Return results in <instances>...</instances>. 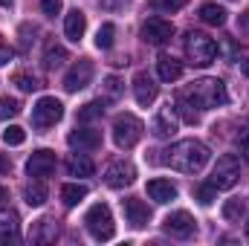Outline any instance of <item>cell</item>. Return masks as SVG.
I'll use <instances>...</instances> for the list:
<instances>
[{"instance_id":"cell-1","label":"cell","mask_w":249,"mask_h":246,"mask_svg":"<svg viewBox=\"0 0 249 246\" xmlns=\"http://www.w3.org/2000/svg\"><path fill=\"white\" fill-rule=\"evenodd\" d=\"M162 162L171 165L174 171L180 174H200L203 165L209 162V148L200 142V139H180L174 142L168 151H162Z\"/></svg>"},{"instance_id":"cell-2","label":"cell","mask_w":249,"mask_h":246,"mask_svg":"<svg viewBox=\"0 0 249 246\" xmlns=\"http://www.w3.org/2000/svg\"><path fill=\"white\" fill-rule=\"evenodd\" d=\"M180 96L186 102H191L197 110H212V107H220V105L229 102L226 84L220 78H197L194 84H188Z\"/></svg>"},{"instance_id":"cell-3","label":"cell","mask_w":249,"mask_h":246,"mask_svg":"<svg viewBox=\"0 0 249 246\" xmlns=\"http://www.w3.org/2000/svg\"><path fill=\"white\" fill-rule=\"evenodd\" d=\"M186 55L194 67H209L217 58V44L203 35V32H188L186 35Z\"/></svg>"},{"instance_id":"cell-4","label":"cell","mask_w":249,"mask_h":246,"mask_svg":"<svg viewBox=\"0 0 249 246\" xmlns=\"http://www.w3.org/2000/svg\"><path fill=\"white\" fill-rule=\"evenodd\" d=\"M84 226H87V232H90L96 241H110L113 232H116L113 214H110V209H107L105 203H96V206L84 214Z\"/></svg>"},{"instance_id":"cell-5","label":"cell","mask_w":249,"mask_h":246,"mask_svg":"<svg viewBox=\"0 0 249 246\" xmlns=\"http://www.w3.org/2000/svg\"><path fill=\"white\" fill-rule=\"evenodd\" d=\"M238 177H241V162H238V157H235V154H223V157L217 159V165H214L209 183L214 185L217 191H229L232 185L238 183Z\"/></svg>"},{"instance_id":"cell-6","label":"cell","mask_w":249,"mask_h":246,"mask_svg":"<svg viewBox=\"0 0 249 246\" xmlns=\"http://www.w3.org/2000/svg\"><path fill=\"white\" fill-rule=\"evenodd\" d=\"M142 122L133 116V113H122V116H116V122H113V142L119 145V148H133L139 139H142Z\"/></svg>"},{"instance_id":"cell-7","label":"cell","mask_w":249,"mask_h":246,"mask_svg":"<svg viewBox=\"0 0 249 246\" xmlns=\"http://www.w3.org/2000/svg\"><path fill=\"white\" fill-rule=\"evenodd\" d=\"M61 116H64V105L55 96H44V99H38V105L32 107V124H35L38 130L53 127L55 122H61Z\"/></svg>"},{"instance_id":"cell-8","label":"cell","mask_w":249,"mask_h":246,"mask_svg":"<svg viewBox=\"0 0 249 246\" xmlns=\"http://www.w3.org/2000/svg\"><path fill=\"white\" fill-rule=\"evenodd\" d=\"M171 35H174V23H171V20H162V18H151V20H145V26H142V41L151 44V47L168 44Z\"/></svg>"},{"instance_id":"cell-9","label":"cell","mask_w":249,"mask_h":246,"mask_svg":"<svg viewBox=\"0 0 249 246\" xmlns=\"http://www.w3.org/2000/svg\"><path fill=\"white\" fill-rule=\"evenodd\" d=\"M55 165H58V159H55V151H50V148H41V151H35L29 159H26V174L29 177H50L53 171H55Z\"/></svg>"},{"instance_id":"cell-10","label":"cell","mask_w":249,"mask_h":246,"mask_svg":"<svg viewBox=\"0 0 249 246\" xmlns=\"http://www.w3.org/2000/svg\"><path fill=\"white\" fill-rule=\"evenodd\" d=\"M90 78H93V64L87 58H81L78 64H72L70 72L64 75V90L67 93H78V90H84L90 84Z\"/></svg>"},{"instance_id":"cell-11","label":"cell","mask_w":249,"mask_h":246,"mask_svg":"<svg viewBox=\"0 0 249 246\" xmlns=\"http://www.w3.org/2000/svg\"><path fill=\"white\" fill-rule=\"evenodd\" d=\"M162 229L168 232V235H174V238H191L194 235V217L188 214V211H171L165 220H162Z\"/></svg>"},{"instance_id":"cell-12","label":"cell","mask_w":249,"mask_h":246,"mask_svg":"<svg viewBox=\"0 0 249 246\" xmlns=\"http://www.w3.org/2000/svg\"><path fill=\"white\" fill-rule=\"evenodd\" d=\"M136 180V168L130 165V162H113V165H107V171H105V183L110 185V188H124V185H130Z\"/></svg>"},{"instance_id":"cell-13","label":"cell","mask_w":249,"mask_h":246,"mask_svg":"<svg viewBox=\"0 0 249 246\" xmlns=\"http://www.w3.org/2000/svg\"><path fill=\"white\" fill-rule=\"evenodd\" d=\"M67 142L72 145V148H78V151H96V148H102V130H93V127H75L70 136H67Z\"/></svg>"},{"instance_id":"cell-14","label":"cell","mask_w":249,"mask_h":246,"mask_svg":"<svg viewBox=\"0 0 249 246\" xmlns=\"http://www.w3.org/2000/svg\"><path fill=\"white\" fill-rule=\"evenodd\" d=\"M20 241V220L12 209L0 211V246L6 244H18Z\"/></svg>"},{"instance_id":"cell-15","label":"cell","mask_w":249,"mask_h":246,"mask_svg":"<svg viewBox=\"0 0 249 246\" xmlns=\"http://www.w3.org/2000/svg\"><path fill=\"white\" fill-rule=\"evenodd\" d=\"M133 96H136V102H139L142 107L154 105V99H157V84H154V78H151L148 72H136V75H133Z\"/></svg>"},{"instance_id":"cell-16","label":"cell","mask_w":249,"mask_h":246,"mask_svg":"<svg viewBox=\"0 0 249 246\" xmlns=\"http://www.w3.org/2000/svg\"><path fill=\"white\" fill-rule=\"evenodd\" d=\"M151 130H154L157 139H168V136L177 133V119H174V107H171V105L162 107V110L157 113V119H154V124H151Z\"/></svg>"},{"instance_id":"cell-17","label":"cell","mask_w":249,"mask_h":246,"mask_svg":"<svg viewBox=\"0 0 249 246\" xmlns=\"http://www.w3.org/2000/svg\"><path fill=\"white\" fill-rule=\"evenodd\" d=\"M122 206H124V217H127V223H130V226L142 229V226L151 220V211H148V206H145L142 200H136V197H127Z\"/></svg>"},{"instance_id":"cell-18","label":"cell","mask_w":249,"mask_h":246,"mask_svg":"<svg viewBox=\"0 0 249 246\" xmlns=\"http://www.w3.org/2000/svg\"><path fill=\"white\" fill-rule=\"evenodd\" d=\"M84 29H87V15H84L81 9H72V12L64 18V35L78 44V41L84 38Z\"/></svg>"},{"instance_id":"cell-19","label":"cell","mask_w":249,"mask_h":246,"mask_svg":"<svg viewBox=\"0 0 249 246\" xmlns=\"http://www.w3.org/2000/svg\"><path fill=\"white\" fill-rule=\"evenodd\" d=\"M148 194H151L154 203H171V200H177V185L171 180H151Z\"/></svg>"},{"instance_id":"cell-20","label":"cell","mask_w":249,"mask_h":246,"mask_svg":"<svg viewBox=\"0 0 249 246\" xmlns=\"http://www.w3.org/2000/svg\"><path fill=\"white\" fill-rule=\"evenodd\" d=\"M55 238H58V223L55 220L44 217V220L35 223V229H32V241L35 244H53Z\"/></svg>"},{"instance_id":"cell-21","label":"cell","mask_w":249,"mask_h":246,"mask_svg":"<svg viewBox=\"0 0 249 246\" xmlns=\"http://www.w3.org/2000/svg\"><path fill=\"white\" fill-rule=\"evenodd\" d=\"M67 171H70L72 177H90V174L96 171V165H93V159H90L87 154H72V157L67 159Z\"/></svg>"},{"instance_id":"cell-22","label":"cell","mask_w":249,"mask_h":246,"mask_svg":"<svg viewBox=\"0 0 249 246\" xmlns=\"http://www.w3.org/2000/svg\"><path fill=\"white\" fill-rule=\"evenodd\" d=\"M157 75H160L162 81H177V78L183 75V64L177 61V58L162 55V58L157 61Z\"/></svg>"},{"instance_id":"cell-23","label":"cell","mask_w":249,"mask_h":246,"mask_svg":"<svg viewBox=\"0 0 249 246\" xmlns=\"http://www.w3.org/2000/svg\"><path fill=\"white\" fill-rule=\"evenodd\" d=\"M200 20L209 23V26H223L226 23V12L217 3H203L200 6Z\"/></svg>"},{"instance_id":"cell-24","label":"cell","mask_w":249,"mask_h":246,"mask_svg":"<svg viewBox=\"0 0 249 246\" xmlns=\"http://www.w3.org/2000/svg\"><path fill=\"white\" fill-rule=\"evenodd\" d=\"M87 197V185H78V183H67L61 188V203L67 209H72V206H78L81 200Z\"/></svg>"},{"instance_id":"cell-25","label":"cell","mask_w":249,"mask_h":246,"mask_svg":"<svg viewBox=\"0 0 249 246\" xmlns=\"http://www.w3.org/2000/svg\"><path fill=\"white\" fill-rule=\"evenodd\" d=\"M23 200L29 203V206H44L47 203V185L41 183V180H35V183H29L26 188H23Z\"/></svg>"},{"instance_id":"cell-26","label":"cell","mask_w":249,"mask_h":246,"mask_svg":"<svg viewBox=\"0 0 249 246\" xmlns=\"http://www.w3.org/2000/svg\"><path fill=\"white\" fill-rule=\"evenodd\" d=\"M64 61H67V50L58 47V44H47V50H44V67L47 70H55Z\"/></svg>"},{"instance_id":"cell-27","label":"cell","mask_w":249,"mask_h":246,"mask_svg":"<svg viewBox=\"0 0 249 246\" xmlns=\"http://www.w3.org/2000/svg\"><path fill=\"white\" fill-rule=\"evenodd\" d=\"M113 38H116V26L113 23H102V29L96 32V47L99 50H110L113 47Z\"/></svg>"},{"instance_id":"cell-28","label":"cell","mask_w":249,"mask_h":246,"mask_svg":"<svg viewBox=\"0 0 249 246\" xmlns=\"http://www.w3.org/2000/svg\"><path fill=\"white\" fill-rule=\"evenodd\" d=\"M105 113V102L99 99V102H87L81 110H78V122H93V119H99Z\"/></svg>"},{"instance_id":"cell-29","label":"cell","mask_w":249,"mask_h":246,"mask_svg":"<svg viewBox=\"0 0 249 246\" xmlns=\"http://www.w3.org/2000/svg\"><path fill=\"white\" fill-rule=\"evenodd\" d=\"M174 110H177V113H180V116H183V119H186L188 124H194L197 119H200V110H197V107H194L191 102H186V99H183L180 93H177V107H174Z\"/></svg>"},{"instance_id":"cell-30","label":"cell","mask_w":249,"mask_h":246,"mask_svg":"<svg viewBox=\"0 0 249 246\" xmlns=\"http://www.w3.org/2000/svg\"><path fill=\"white\" fill-rule=\"evenodd\" d=\"M12 84L18 87V90H23V93H32V90H38L41 84H38V78L35 75H29V72H15L12 75Z\"/></svg>"},{"instance_id":"cell-31","label":"cell","mask_w":249,"mask_h":246,"mask_svg":"<svg viewBox=\"0 0 249 246\" xmlns=\"http://www.w3.org/2000/svg\"><path fill=\"white\" fill-rule=\"evenodd\" d=\"M244 203L241 200H226V206H223V217L229 220V223H238L241 217H244Z\"/></svg>"},{"instance_id":"cell-32","label":"cell","mask_w":249,"mask_h":246,"mask_svg":"<svg viewBox=\"0 0 249 246\" xmlns=\"http://www.w3.org/2000/svg\"><path fill=\"white\" fill-rule=\"evenodd\" d=\"M18 113H20V102H18V99L3 96V99H0V119L6 122V119H15Z\"/></svg>"},{"instance_id":"cell-33","label":"cell","mask_w":249,"mask_h":246,"mask_svg":"<svg viewBox=\"0 0 249 246\" xmlns=\"http://www.w3.org/2000/svg\"><path fill=\"white\" fill-rule=\"evenodd\" d=\"M23 139H26V133H23V127H18V124H9V127L3 130V142H6V145H23Z\"/></svg>"},{"instance_id":"cell-34","label":"cell","mask_w":249,"mask_h":246,"mask_svg":"<svg viewBox=\"0 0 249 246\" xmlns=\"http://www.w3.org/2000/svg\"><path fill=\"white\" fill-rule=\"evenodd\" d=\"M188 0H151V9H157V12H180L183 6H186Z\"/></svg>"},{"instance_id":"cell-35","label":"cell","mask_w":249,"mask_h":246,"mask_svg":"<svg viewBox=\"0 0 249 246\" xmlns=\"http://www.w3.org/2000/svg\"><path fill=\"white\" fill-rule=\"evenodd\" d=\"M235 142H238V148H241V157H244V159L249 162V119L241 124V130H238Z\"/></svg>"},{"instance_id":"cell-36","label":"cell","mask_w":249,"mask_h":246,"mask_svg":"<svg viewBox=\"0 0 249 246\" xmlns=\"http://www.w3.org/2000/svg\"><path fill=\"white\" fill-rule=\"evenodd\" d=\"M214 191H217V188H214V185H212V183L200 185V188H197V200H200L203 206H209V203L214 200Z\"/></svg>"},{"instance_id":"cell-37","label":"cell","mask_w":249,"mask_h":246,"mask_svg":"<svg viewBox=\"0 0 249 246\" xmlns=\"http://www.w3.org/2000/svg\"><path fill=\"white\" fill-rule=\"evenodd\" d=\"M105 90H107V96H119L122 93V81L116 75H107L105 78Z\"/></svg>"},{"instance_id":"cell-38","label":"cell","mask_w":249,"mask_h":246,"mask_svg":"<svg viewBox=\"0 0 249 246\" xmlns=\"http://www.w3.org/2000/svg\"><path fill=\"white\" fill-rule=\"evenodd\" d=\"M61 3H64V0H41V9H44V15L55 18V15L61 12Z\"/></svg>"},{"instance_id":"cell-39","label":"cell","mask_w":249,"mask_h":246,"mask_svg":"<svg viewBox=\"0 0 249 246\" xmlns=\"http://www.w3.org/2000/svg\"><path fill=\"white\" fill-rule=\"evenodd\" d=\"M238 29H241V32H249V12H244V15L238 18Z\"/></svg>"},{"instance_id":"cell-40","label":"cell","mask_w":249,"mask_h":246,"mask_svg":"<svg viewBox=\"0 0 249 246\" xmlns=\"http://www.w3.org/2000/svg\"><path fill=\"white\" fill-rule=\"evenodd\" d=\"M9 61H12V50L0 47V67H3V64H9Z\"/></svg>"},{"instance_id":"cell-41","label":"cell","mask_w":249,"mask_h":246,"mask_svg":"<svg viewBox=\"0 0 249 246\" xmlns=\"http://www.w3.org/2000/svg\"><path fill=\"white\" fill-rule=\"evenodd\" d=\"M9 168H12V162H9V159H6V157H3V154H0V174H6V171H9Z\"/></svg>"},{"instance_id":"cell-42","label":"cell","mask_w":249,"mask_h":246,"mask_svg":"<svg viewBox=\"0 0 249 246\" xmlns=\"http://www.w3.org/2000/svg\"><path fill=\"white\" fill-rule=\"evenodd\" d=\"M241 72H244V75H249V58H247V61H241Z\"/></svg>"},{"instance_id":"cell-43","label":"cell","mask_w":249,"mask_h":246,"mask_svg":"<svg viewBox=\"0 0 249 246\" xmlns=\"http://www.w3.org/2000/svg\"><path fill=\"white\" fill-rule=\"evenodd\" d=\"M3 200H6V188L0 185V203H3Z\"/></svg>"},{"instance_id":"cell-44","label":"cell","mask_w":249,"mask_h":246,"mask_svg":"<svg viewBox=\"0 0 249 246\" xmlns=\"http://www.w3.org/2000/svg\"><path fill=\"white\" fill-rule=\"evenodd\" d=\"M0 6H12V0H0Z\"/></svg>"}]
</instances>
